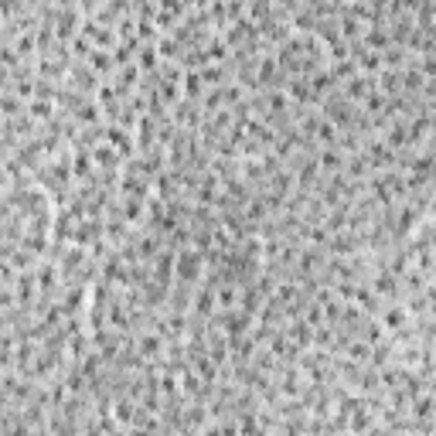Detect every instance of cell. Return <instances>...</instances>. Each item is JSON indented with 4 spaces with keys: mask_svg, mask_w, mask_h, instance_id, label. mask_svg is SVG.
Masks as SVG:
<instances>
[{
    "mask_svg": "<svg viewBox=\"0 0 436 436\" xmlns=\"http://www.w3.org/2000/svg\"><path fill=\"white\" fill-rule=\"evenodd\" d=\"M201 266H205V256L198 249H177V266H174V276L181 287H191L198 276H201Z\"/></svg>",
    "mask_w": 436,
    "mask_h": 436,
    "instance_id": "cell-1",
    "label": "cell"
},
{
    "mask_svg": "<svg viewBox=\"0 0 436 436\" xmlns=\"http://www.w3.org/2000/svg\"><path fill=\"white\" fill-rule=\"evenodd\" d=\"M320 164H324V170H338L341 167V153L338 150H324L320 153Z\"/></svg>",
    "mask_w": 436,
    "mask_h": 436,
    "instance_id": "cell-2",
    "label": "cell"
},
{
    "mask_svg": "<svg viewBox=\"0 0 436 436\" xmlns=\"http://www.w3.org/2000/svg\"><path fill=\"white\" fill-rule=\"evenodd\" d=\"M153 65H157V48L144 45L140 48V69H153Z\"/></svg>",
    "mask_w": 436,
    "mask_h": 436,
    "instance_id": "cell-3",
    "label": "cell"
}]
</instances>
